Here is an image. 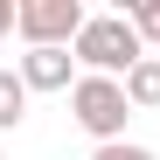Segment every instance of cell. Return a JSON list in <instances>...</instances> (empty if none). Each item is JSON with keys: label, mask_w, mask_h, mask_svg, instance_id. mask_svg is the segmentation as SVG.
Segmentation results:
<instances>
[{"label": "cell", "mask_w": 160, "mask_h": 160, "mask_svg": "<svg viewBox=\"0 0 160 160\" xmlns=\"http://www.w3.org/2000/svg\"><path fill=\"white\" fill-rule=\"evenodd\" d=\"M70 56H77V70H84V77H118V84H125L153 49L139 42V28H132L125 14H91L84 35L70 42Z\"/></svg>", "instance_id": "obj_1"}, {"label": "cell", "mask_w": 160, "mask_h": 160, "mask_svg": "<svg viewBox=\"0 0 160 160\" xmlns=\"http://www.w3.org/2000/svg\"><path fill=\"white\" fill-rule=\"evenodd\" d=\"M70 118L91 132L98 146H112L125 139V118H132V98L118 77H77V91H70Z\"/></svg>", "instance_id": "obj_2"}, {"label": "cell", "mask_w": 160, "mask_h": 160, "mask_svg": "<svg viewBox=\"0 0 160 160\" xmlns=\"http://www.w3.org/2000/svg\"><path fill=\"white\" fill-rule=\"evenodd\" d=\"M84 0H21V21H14V35L28 42V49H70L77 35H84Z\"/></svg>", "instance_id": "obj_3"}, {"label": "cell", "mask_w": 160, "mask_h": 160, "mask_svg": "<svg viewBox=\"0 0 160 160\" xmlns=\"http://www.w3.org/2000/svg\"><path fill=\"white\" fill-rule=\"evenodd\" d=\"M14 70H21V84H28V91H77V77H84L70 49H28Z\"/></svg>", "instance_id": "obj_4"}, {"label": "cell", "mask_w": 160, "mask_h": 160, "mask_svg": "<svg viewBox=\"0 0 160 160\" xmlns=\"http://www.w3.org/2000/svg\"><path fill=\"white\" fill-rule=\"evenodd\" d=\"M28 84H21V70H0V132H14L21 118H28Z\"/></svg>", "instance_id": "obj_5"}, {"label": "cell", "mask_w": 160, "mask_h": 160, "mask_svg": "<svg viewBox=\"0 0 160 160\" xmlns=\"http://www.w3.org/2000/svg\"><path fill=\"white\" fill-rule=\"evenodd\" d=\"M125 98H132V112H160V56H146L125 77Z\"/></svg>", "instance_id": "obj_6"}, {"label": "cell", "mask_w": 160, "mask_h": 160, "mask_svg": "<svg viewBox=\"0 0 160 160\" xmlns=\"http://www.w3.org/2000/svg\"><path fill=\"white\" fill-rule=\"evenodd\" d=\"M132 28H139V42H153V56H160V0H132V7H118Z\"/></svg>", "instance_id": "obj_7"}, {"label": "cell", "mask_w": 160, "mask_h": 160, "mask_svg": "<svg viewBox=\"0 0 160 160\" xmlns=\"http://www.w3.org/2000/svg\"><path fill=\"white\" fill-rule=\"evenodd\" d=\"M91 160H153V146H132V139H112V146H91Z\"/></svg>", "instance_id": "obj_8"}, {"label": "cell", "mask_w": 160, "mask_h": 160, "mask_svg": "<svg viewBox=\"0 0 160 160\" xmlns=\"http://www.w3.org/2000/svg\"><path fill=\"white\" fill-rule=\"evenodd\" d=\"M14 21H21V0H0V35H7Z\"/></svg>", "instance_id": "obj_9"}]
</instances>
